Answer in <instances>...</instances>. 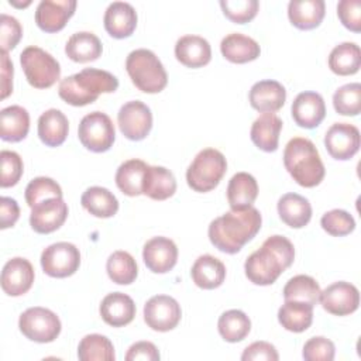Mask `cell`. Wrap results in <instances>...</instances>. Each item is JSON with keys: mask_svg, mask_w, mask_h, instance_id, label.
Here are the masks:
<instances>
[{"mask_svg": "<svg viewBox=\"0 0 361 361\" xmlns=\"http://www.w3.org/2000/svg\"><path fill=\"white\" fill-rule=\"evenodd\" d=\"M261 223V213L254 206L243 210H230L209 224L207 235L219 251L237 254L257 235Z\"/></svg>", "mask_w": 361, "mask_h": 361, "instance_id": "cell-1", "label": "cell"}, {"mask_svg": "<svg viewBox=\"0 0 361 361\" xmlns=\"http://www.w3.org/2000/svg\"><path fill=\"white\" fill-rule=\"evenodd\" d=\"M295 259V247L283 235L268 237L261 248L254 251L244 264L245 276L259 286L272 285Z\"/></svg>", "mask_w": 361, "mask_h": 361, "instance_id": "cell-2", "label": "cell"}, {"mask_svg": "<svg viewBox=\"0 0 361 361\" xmlns=\"http://www.w3.org/2000/svg\"><path fill=\"white\" fill-rule=\"evenodd\" d=\"M118 87V79L103 69L85 68L59 82L58 94L71 106L82 107L97 100L102 93H113Z\"/></svg>", "mask_w": 361, "mask_h": 361, "instance_id": "cell-3", "label": "cell"}, {"mask_svg": "<svg viewBox=\"0 0 361 361\" xmlns=\"http://www.w3.org/2000/svg\"><path fill=\"white\" fill-rule=\"evenodd\" d=\"M283 165L293 180L303 188L317 186L326 173L316 145L303 137H293L283 149Z\"/></svg>", "mask_w": 361, "mask_h": 361, "instance_id": "cell-4", "label": "cell"}, {"mask_svg": "<svg viewBox=\"0 0 361 361\" xmlns=\"http://www.w3.org/2000/svg\"><path fill=\"white\" fill-rule=\"evenodd\" d=\"M126 71L134 86L144 93H159L168 83L162 62L152 51L145 48L134 49L128 54Z\"/></svg>", "mask_w": 361, "mask_h": 361, "instance_id": "cell-5", "label": "cell"}, {"mask_svg": "<svg viewBox=\"0 0 361 361\" xmlns=\"http://www.w3.org/2000/svg\"><path fill=\"white\" fill-rule=\"evenodd\" d=\"M226 171V157L216 148H204L197 152L188 166L186 182L195 192H210L220 183Z\"/></svg>", "mask_w": 361, "mask_h": 361, "instance_id": "cell-6", "label": "cell"}, {"mask_svg": "<svg viewBox=\"0 0 361 361\" xmlns=\"http://www.w3.org/2000/svg\"><path fill=\"white\" fill-rule=\"evenodd\" d=\"M20 63L27 82L35 89H48L61 76L59 62L49 52L35 45L23 49Z\"/></svg>", "mask_w": 361, "mask_h": 361, "instance_id": "cell-7", "label": "cell"}, {"mask_svg": "<svg viewBox=\"0 0 361 361\" xmlns=\"http://www.w3.org/2000/svg\"><path fill=\"white\" fill-rule=\"evenodd\" d=\"M78 137L86 149L92 152H106L113 147L116 128L106 113L92 111L80 120Z\"/></svg>", "mask_w": 361, "mask_h": 361, "instance_id": "cell-8", "label": "cell"}, {"mask_svg": "<svg viewBox=\"0 0 361 361\" xmlns=\"http://www.w3.org/2000/svg\"><path fill=\"white\" fill-rule=\"evenodd\" d=\"M61 320L49 309L34 306L20 314L18 329L28 340L35 343H51L61 333Z\"/></svg>", "mask_w": 361, "mask_h": 361, "instance_id": "cell-9", "label": "cell"}, {"mask_svg": "<svg viewBox=\"0 0 361 361\" xmlns=\"http://www.w3.org/2000/svg\"><path fill=\"white\" fill-rule=\"evenodd\" d=\"M42 271L52 278H66L73 275L80 265L79 248L68 241L48 245L41 252Z\"/></svg>", "mask_w": 361, "mask_h": 361, "instance_id": "cell-10", "label": "cell"}, {"mask_svg": "<svg viewBox=\"0 0 361 361\" xmlns=\"http://www.w3.org/2000/svg\"><path fill=\"white\" fill-rule=\"evenodd\" d=\"M117 123L126 138L131 141H141L152 128V113L145 103L131 100L120 107L117 113Z\"/></svg>", "mask_w": 361, "mask_h": 361, "instance_id": "cell-11", "label": "cell"}, {"mask_svg": "<svg viewBox=\"0 0 361 361\" xmlns=\"http://www.w3.org/2000/svg\"><path fill=\"white\" fill-rule=\"evenodd\" d=\"M182 317L180 305L168 295H155L144 305V322L155 331L175 329Z\"/></svg>", "mask_w": 361, "mask_h": 361, "instance_id": "cell-12", "label": "cell"}, {"mask_svg": "<svg viewBox=\"0 0 361 361\" xmlns=\"http://www.w3.org/2000/svg\"><path fill=\"white\" fill-rule=\"evenodd\" d=\"M319 302L322 307L334 316H347L354 313L360 306V292L350 282L338 281L320 290Z\"/></svg>", "mask_w": 361, "mask_h": 361, "instance_id": "cell-13", "label": "cell"}, {"mask_svg": "<svg viewBox=\"0 0 361 361\" xmlns=\"http://www.w3.org/2000/svg\"><path fill=\"white\" fill-rule=\"evenodd\" d=\"M360 130L350 123H334L326 131L324 145L331 158L347 161L360 149Z\"/></svg>", "mask_w": 361, "mask_h": 361, "instance_id": "cell-14", "label": "cell"}, {"mask_svg": "<svg viewBox=\"0 0 361 361\" xmlns=\"http://www.w3.org/2000/svg\"><path fill=\"white\" fill-rule=\"evenodd\" d=\"M68 217V204L62 197H51L31 207L30 226L38 234L58 230Z\"/></svg>", "mask_w": 361, "mask_h": 361, "instance_id": "cell-15", "label": "cell"}, {"mask_svg": "<svg viewBox=\"0 0 361 361\" xmlns=\"http://www.w3.org/2000/svg\"><path fill=\"white\" fill-rule=\"evenodd\" d=\"M142 259L151 272L166 274L176 265L178 247L168 237H152L144 244Z\"/></svg>", "mask_w": 361, "mask_h": 361, "instance_id": "cell-16", "label": "cell"}, {"mask_svg": "<svg viewBox=\"0 0 361 361\" xmlns=\"http://www.w3.org/2000/svg\"><path fill=\"white\" fill-rule=\"evenodd\" d=\"M34 268L23 257L8 259L1 271V289L8 296H21L27 293L34 283Z\"/></svg>", "mask_w": 361, "mask_h": 361, "instance_id": "cell-17", "label": "cell"}, {"mask_svg": "<svg viewBox=\"0 0 361 361\" xmlns=\"http://www.w3.org/2000/svg\"><path fill=\"white\" fill-rule=\"evenodd\" d=\"M75 8V0H41L35 10V23L45 32H58L73 16Z\"/></svg>", "mask_w": 361, "mask_h": 361, "instance_id": "cell-18", "label": "cell"}, {"mask_svg": "<svg viewBox=\"0 0 361 361\" xmlns=\"http://www.w3.org/2000/svg\"><path fill=\"white\" fill-rule=\"evenodd\" d=\"M293 121L302 128L317 127L326 116V104L317 92L299 93L290 107Z\"/></svg>", "mask_w": 361, "mask_h": 361, "instance_id": "cell-19", "label": "cell"}, {"mask_svg": "<svg viewBox=\"0 0 361 361\" xmlns=\"http://www.w3.org/2000/svg\"><path fill=\"white\" fill-rule=\"evenodd\" d=\"M103 23L110 37L117 39L127 38L137 27V11L130 3L113 1L104 11Z\"/></svg>", "mask_w": 361, "mask_h": 361, "instance_id": "cell-20", "label": "cell"}, {"mask_svg": "<svg viewBox=\"0 0 361 361\" xmlns=\"http://www.w3.org/2000/svg\"><path fill=\"white\" fill-rule=\"evenodd\" d=\"M250 104L261 113H275L285 104V87L272 79L259 80L252 85L248 93Z\"/></svg>", "mask_w": 361, "mask_h": 361, "instance_id": "cell-21", "label": "cell"}, {"mask_svg": "<svg viewBox=\"0 0 361 361\" xmlns=\"http://www.w3.org/2000/svg\"><path fill=\"white\" fill-rule=\"evenodd\" d=\"M99 312L103 322L109 326L123 327L133 322L135 316V303L128 295L113 292L103 298Z\"/></svg>", "mask_w": 361, "mask_h": 361, "instance_id": "cell-22", "label": "cell"}, {"mask_svg": "<svg viewBox=\"0 0 361 361\" xmlns=\"http://www.w3.org/2000/svg\"><path fill=\"white\" fill-rule=\"evenodd\" d=\"M175 56L188 68H200L210 62L212 48L200 35H183L175 44Z\"/></svg>", "mask_w": 361, "mask_h": 361, "instance_id": "cell-23", "label": "cell"}, {"mask_svg": "<svg viewBox=\"0 0 361 361\" xmlns=\"http://www.w3.org/2000/svg\"><path fill=\"white\" fill-rule=\"evenodd\" d=\"M282 124V120L276 114L262 113L259 117L254 120L251 126V141L255 144V147L265 152L276 151Z\"/></svg>", "mask_w": 361, "mask_h": 361, "instance_id": "cell-24", "label": "cell"}, {"mask_svg": "<svg viewBox=\"0 0 361 361\" xmlns=\"http://www.w3.org/2000/svg\"><path fill=\"white\" fill-rule=\"evenodd\" d=\"M221 55L233 63H247L257 59L261 54L258 42L241 32H231L220 42Z\"/></svg>", "mask_w": 361, "mask_h": 361, "instance_id": "cell-25", "label": "cell"}, {"mask_svg": "<svg viewBox=\"0 0 361 361\" xmlns=\"http://www.w3.org/2000/svg\"><path fill=\"white\" fill-rule=\"evenodd\" d=\"M276 209L281 220L292 228H302L312 219V206L309 200L298 193L282 195Z\"/></svg>", "mask_w": 361, "mask_h": 361, "instance_id": "cell-26", "label": "cell"}, {"mask_svg": "<svg viewBox=\"0 0 361 361\" xmlns=\"http://www.w3.org/2000/svg\"><path fill=\"white\" fill-rule=\"evenodd\" d=\"M190 276L196 286L202 289H216L226 279V267L219 258L204 254L197 257L193 262Z\"/></svg>", "mask_w": 361, "mask_h": 361, "instance_id": "cell-27", "label": "cell"}, {"mask_svg": "<svg viewBox=\"0 0 361 361\" xmlns=\"http://www.w3.org/2000/svg\"><path fill=\"white\" fill-rule=\"evenodd\" d=\"M326 4L323 0H290L288 17L292 25L299 30H313L324 18Z\"/></svg>", "mask_w": 361, "mask_h": 361, "instance_id": "cell-28", "label": "cell"}, {"mask_svg": "<svg viewBox=\"0 0 361 361\" xmlns=\"http://www.w3.org/2000/svg\"><path fill=\"white\" fill-rule=\"evenodd\" d=\"M175 192L176 179L173 173L165 166L148 165L142 180V195L154 200H165L173 196Z\"/></svg>", "mask_w": 361, "mask_h": 361, "instance_id": "cell-29", "label": "cell"}, {"mask_svg": "<svg viewBox=\"0 0 361 361\" xmlns=\"http://www.w3.org/2000/svg\"><path fill=\"white\" fill-rule=\"evenodd\" d=\"M258 196V183L248 172H237L227 185V200L231 210H243L255 202Z\"/></svg>", "mask_w": 361, "mask_h": 361, "instance_id": "cell-30", "label": "cell"}, {"mask_svg": "<svg viewBox=\"0 0 361 361\" xmlns=\"http://www.w3.org/2000/svg\"><path fill=\"white\" fill-rule=\"evenodd\" d=\"M69 133V121L58 109L44 111L38 118V137L47 147H59Z\"/></svg>", "mask_w": 361, "mask_h": 361, "instance_id": "cell-31", "label": "cell"}, {"mask_svg": "<svg viewBox=\"0 0 361 361\" xmlns=\"http://www.w3.org/2000/svg\"><path fill=\"white\" fill-rule=\"evenodd\" d=\"M28 130L30 114L24 107L13 104L0 111V137L3 141L18 142L27 137Z\"/></svg>", "mask_w": 361, "mask_h": 361, "instance_id": "cell-32", "label": "cell"}, {"mask_svg": "<svg viewBox=\"0 0 361 361\" xmlns=\"http://www.w3.org/2000/svg\"><path fill=\"white\" fill-rule=\"evenodd\" d=\"M103 47L99 37L89 31H79L69 37L65 45V54L73 62L85 63L96 61L102 55Z\"/></svg>", "mask_w": 361, "mask_h": 361, "instance_id": "cell-33", "label": "cell"}, {"mask_svg": "<svg viewBox=\"0 0 361 361\" xmlns=\"http://www.w3.org/2000/svg\"><path fill=\"white\" fill-rule=\"evenodd\" d=\"M278 322L288 331L302 333L313 322V306L300 300H285L278 310Z\"/></svg>", "mask_w": 361, "mask_h": 361, "instance_id": "cell-34", "label": "cell"}, {"mask_svg": "<svg viewBox=\"0 0 361 361\" xmlns=\"http://www.w3.org/2000/svg\"><path fill=\"white\" fill-rule=\"evenodd\" d=\"M80 203L83 209L99 219L113 217L118 210L117 197L109 189L102 186L87 188L80 197Z\"/></svg>", "mask_w": 361, "mask_h": 361, "instance_id": "cell-35", "label": "cell"}, {"mask_svg": "<svg viewBox=\"0 0 361 361\" xmlns=\"http://www.w3.org/2000/svg\"><path fill=\"white\" fill-rule=\"evenodd\" d=\"M361 66V52L355 42H341L329 55V68L340 76L354 75Z\"/></svg>", "mask_w": 361, "mask_h": 361, "instance_id": "cell-36", "label": "cell"}, {"mask_svg": "<svg viewBox=\"0 0 361 361\" xmlns=\"http://www.w3.org/2000/svg\"><path fill=\"white\" fill-rule=\"evenodd\" d=\"M148 165L141 159L124 161L116 171V185L127 196L142 195V180Z\"/></svg>", "mask_w": 361, "mask_h": 361, "instance_id": "cell-37", "label": "cell"}, {"mask_svg": "<svg viewBox=\"0 0 361 361\" xmlns=\"http://www.w3.org/2000/svg\"><path fill=\"white\" fill-rule=\"evenodd\" d=\"M217 329L223 340L227 343H238L248 336L251 320L243 310L230 309L219 317Z\"/></svg>", "mask_w": 361, "mask_h": 361, "instance_id": "cell-38", "label": "cell"}, {"mask_svg": "<svg viewBox=\"0 0 361 361\" xmlns=\"http://www.w3.org/2000/svg\"><path fill=\"white\" fill-rule=\"evenodd\" d=\"M109 278L117 285H130L138 275V268L134 257L127 251H114L106 262Z\"/></svg>", "mask_w": 361, "mask_h": 361, "instance_id": "cell-39", "label": "cell"}, {"mask_svg": "<svg viewBox=\"0 0 361 361\" xmlns=\"http://www.w3.org/2000/svg\"><path fill=\"white\" fill-rule=\"evenodd\" d=\"M78 358L80 361H114L113 343L102 334H87L78 345Z\"/></svg>", "mask_w": 361, "mask_h": 361, "instance_id": "cell-40", "label": "cell"}, {"mask_svg": "<svg viewBox=\"0 0 361 361\" xmlns=\"http://www.w3.org/2000/svg\"><path fill=\"white\" fill-rule=\"evenodd\" d=\"M282 293L285 300H300L314 306L319 302L320 286L309 275H296L286 282Z\"/></svg>", "mask_w": 361, "mask_h": 361, "instance_id": "cell-41", "label": "cell"}, {"mask_svg": "<svg viewBox=\"0 0 361 361\" xmlns=\"http://www.w3.org/2000/svg\"><path fill=\"white\" fill-rule=\"evenodd\" d=\"M334 110L341 116H358L361 111V85L347 83L333 94Z\"/></svg>", "mask_w": 361, "mask_h": 361, "instance_id": "cell-42", "label": "cell"}, {"mask_svg": "<svg viewBox=\"0 0 361 361\" xmlns=\"http://www.w3.org/2000/svg\"><path fill=\"white\" fill-rule=\"evenodd\" d=\"M51 197H62L61 186L51 178H34L25 188V202L30 207H34L39 202Z\"/></svg>", "mask_w": 361, "mask_h": 361, "instance_id": "cell-43", "label": "cell"}, {"mask_svg": "<svg viewBox=\"0 0 361 361\" xmlns=\"http://www.w3.org/2000/svg\"><path fill=\"white\" fill-rule=\"evenodd\" d=\"M320 224L322 228L333 237L347 235L355 228L354 217L343 209H333L326 212L320 219Z\"/></svg>", "mask_w": 361, "mask_h": 361, "instance_id": "cell-44", "label": "cell"}, {"mask_svg": "<svg viewBox=\"0 0 361 361\" xmlns=\"http://www.w3.org/2000/svg\"><path fill=\"white\" fill-rule=\"evenodd\" d=\"M220 7L230 21L245 24L257 16L259 3L257 0H221Z\"/></svg>", "mask_w": 361, "mask_h": 361, "instance_id": "cell-45", "label": "cell"}, {"mask_svg": "<svg viewBox=\"0 0 361 361\" xmlns=\"http://www.w3.org/2000/svg\"><path fill=\"white\" fill-rule=\"evenodd\" d=\"M1 161V176H0V186L10 188L18 183L23 175V159L21 157L8 149H3L0 152Z\"/></svg>", "mask_w": 361, "mask_h": 361, "instance_id": "cell-46", "label": "cell"}, {"mask_svg": "<svg viewBox=\"0 0 361 361\" xmlns=\"http://www.w3.org/2000/svg\"><path fill=\"white\" fill-rule=\"evenodd\" d=\"M336 354V347L331 340L316 336L309 338L302 350V357L306 361H331Z\"/></svg>", "mask_w": 361, "mask_h": 361, "instance_id": "cell-47", "label": "cell"}, {"mask_svg": "<svg viewBox=\"0 0 361 361\" xmlns=\"http://www.w3.org/2000/svg\"><path fill=\"white\" fill-rule=\"evenodd\" d=\"M23 37V27L16 17L1 14L0 16V45L1 51L8 52L16 48Z\"/></svg>", "mask_w": 361, "mask_h": 361, "instance_id": "cell-48", "label": "cell"}, {"mask_svg": "<svg viewBox=\"0 0 361 361\" xmlns=\"http://www.w3.org/2000/svg\"><path fill=\"white\" fill-rule=\"evenodd\" d=\"M337 16L341 24L353 32L361 31V1L341 0L337 4Z\"/></svg>", "mask_w": 361, "mask_h": 361, "instance_id": "cell-49", "label": "cell"}, {"mask_svg": "<svg viewBox=\"0 0 361 361\" xmlns=\"http://www.w3.org/2000/svg\"><path fill=\"white\" fill-rule=\"evenodd\" d=\"M243 361H258V360H265V361H278L279 354L276 348L268 343V341H255L250 344L241 354Z\"/></svg>", "mask_w": 361, "mask_h": 361, "instance_id": "cell-50", "label": "cell"}, {"mask_svg": "<svg viewBox=\"0 0 361 361\" xmlns=\"http://www.w3.org/2000/svg\"><path fill=\"white\" fill-rule=\"evenodd\" d=\"M159 358H161L159 351L157 345L151 341H137L130 345L126 354V361H137V360L158 361Z\"/></svg>", "mask_w": 361, "mask_h": 361, "instance_id": "cell-51", "label": "cell"}, {"mask_svg": "<svg viewBox=\"0 0 361 361\" xmlns=\"http://www.w3.org/2000/svg\"><path fill=\"white\" fill-rule=\"evenodd\" d=\"M20 217V207L11 197L3 196L0 199V228L6 230L13 227Z\"/></svg>", "mask_w": 361, "mask_h": 361, "instance_id": "cell-52", "label": "cell"}, {"mask_svg": "<svg viewBox=\"0 0 361 361\" xmlns=\"http://www.w3.org/2000/svg\"><path fill=\"white\" fill-rule=\"evenodd\" d=\"M13 62L6 51H1V99H6L13 92Z\"/></svg>", "mask_w": 361, "mask_h": 361, "instance_id": "cell-53", "label": "cell"}]
</instances>
